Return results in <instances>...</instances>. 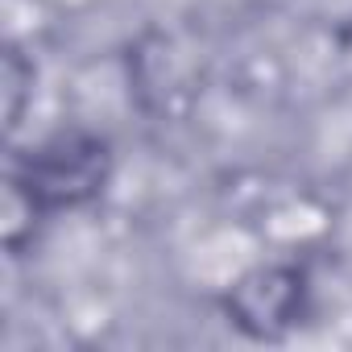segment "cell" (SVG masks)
Here are the masks:
<instances>
[{"label":"cell","instance_id":"cell-1","mask_svg":"<svg viewBox=\"0 0 352 352\" xmlns=\"http://www.w3.org/2000/svg\"><path fill=\"white\" fill-rule=\"evenodd\" d=\"M104 183V145L91 137H58L34 153V195L50 204H79Z\"/></svg>","mask_w":352,"mask_h":352},{"label":"cell","instance_id":"cell-2","mask_svg":"<svg viewBox=\"0 0 352 352\" xmlns=\"http://www.w3.org/2000/svg\"><path fill=\"white\" fill-rule=\"evenodd\" d=\"M294 302H298V278L286 274V270H261V274L245 278L236 298H232L236 319L253 331L282 327L294 315Z\"/></svg>","mask_w":352,"mask_h":352}]
</instances>
